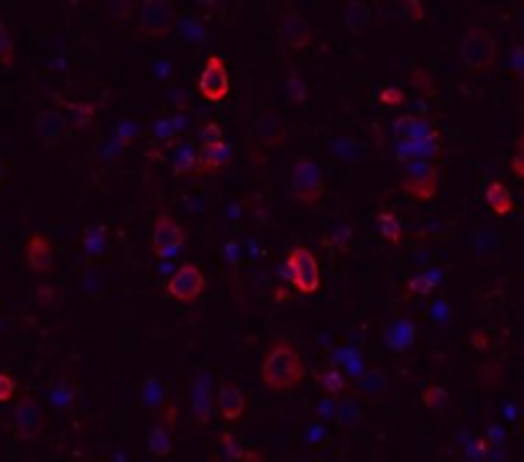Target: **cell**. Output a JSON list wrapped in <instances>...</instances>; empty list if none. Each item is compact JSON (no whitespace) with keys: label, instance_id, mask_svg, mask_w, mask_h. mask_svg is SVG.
Returning a JSON list of instances; mask_svg holds the SVG:
<instances>
[{"label":"cell","instance_id":"2e32d148","mask_svg":"<svg viewBox=\"0 0 524 462\" xmlns=\"http://www.w3.org/2000/svg\"><path fill=\"white\" fill-rule=\"evenodd\" d=\"M231 161V149L225 141L217 143H203L200 151H197V164L195 174H215L220 169H225Z\"/></svg>","mask_w":524,"mask_h":462},{"label":"cell","instance_id":"5b68a950","mask_svg":"<svg viewBox=\"0 0 524 462\" xmlns=\"http://www.w3.org/2000/svg\"><path fill=\"white\" fill-rule=\"evenodd\" d=\"M44 426H46V414L41 409V403L31 394H23L18 398V403H15L13 417H10V432L18 440L31 442L44 434Z\"/></svg>","mask_w":524,"mask_h":462},{"label":"cell","instance_id":"8992f818","mask_svg":"<svg viewBox=\"0 0 524 462\" xmlns=\"http://www.w3.org/2000/svg\"><path fill=\"white\" fill-rule=\"evenodd\" d=\"M187 243V232L169 212H159L154 217V230H151V253L157 258H172L177 251H182Z\"/></svg>","mask_w":524,"mask_h":462},{"label":"cell","instance_id":"3957f363","mask_svg":"<svg viewBox=\"0 0 524 462\" xmlns=\"http://www.w3.org/2000/svg\"><path fill=\"white\" fill-rule=\"evenodd\" d=\"M284 271L297 294H317L320 291V263L310 248H292L286 255Z\"/></svg>","mask_w":524,"mask_h":462},{"label":"cell","instance_id":"e0dca14e","mask_svg":"<svg viewBox=\"0 0 524 462\" xmlns=\"http://www.w3.org/2000/svg\"><path fill=\"white\" fill-rule=\"evenodd\" d=\"M343 26L351 33H363L371 26V6L358 3V0H348L343 6Z\"/></svg>","mask_w":524,"mask_h":462},{"label":"cell","instance_id":"52a82bcc","mask_svg":"<svg viewBox=\"0 0 524 462\" xmlns=\"http://www.w3.org/2000/svg\"><path fill=\"white\" fill-rule=\"evenodd\" d=\"M177 13L169 0H143L138 10V31L149 38H166L172 33Z\"/></svg>","mask_w":524,"mask_h":462},{"label":"cell","instance_id":"5bb4252c","mask_svg":"<svg viewBox=\"0 0 524 462\" xmlns=\"http://www.w3.org/2000/svg\"><path fill=\"white\" fill-rule=\"evenodd\" d=\"M254 133H256V141L261 143V146L277 149V146L286 143V135H289V131H286L284 120H282V115H279V112L261 110L254 120Z\"/></svg>","mask_w":524,"mask_h":462},{"label":"cell","instance_id":"f35d334b","mask_svg":"<svg viewBox=\"0 0 524 462\" xmlns=\"http://www.w3.org/2000/svg\"><path fill=\"white\" fill-rule=\"evenodd\" d=\"M6 177H8V169H6V164H3V161H0V184H3V181H6Z\"/></svg>","mask_w":524,"mask_h":462},{"label":"cell","instance_id":"d590c367","mask_svg":"<svg viewBox=\"0 0 524 462\" xmlns=\"http://www.w3.org/2000/svg\"><path fill=\"white\" fill-rule=\"evenodd\" d=\"M220 442L225 445V455L231 457V460H240V457H243V449L235 445V440H233L231 434H223V437H220Z\"/></svg>","mask_w":524,"mask_h":462},{"label":"cell","instance_id":"f546056e","mask_svg":"<svg viewBox=\"0 0 524 462\" xmlns=\"http://www.w3.org/2000/svg\"><path fill=\"white\" fill-rule=\"evenodd\" d=\"M361 417H363V409H361L356 401H345L343 406H340V422H343V424L353 426Z\"/></svg>","mask_w":524,"mask_h":462},{"label":"cell","instance_id":"6da1fadb","mask_svg":"<svg viewBox=\"0 0 524 462\" xmlns=\"http://www.w3.org/2000/svg\"><path fill=\"white\" fill-rule=\"evenodd\" d=\"M305 378V363L286 337H279L269 345L261 360V383L271 394H284L297 388Z\"/></svg>","mask_w":524,"mask_h":462},{"label":"cell","instance_id":"e575fe53","mask_svg":"<svg viewBox=\"0 0 524 462\" xmlns=\"http://www.w3.org/2000/svg\"><path fill=\"white\" fill-rule=\"evenodd\" d=\"M402 8H405L407 13H409V21H412V23H422V21H425L427 8L422 6V3H417V0H407Z\"/></svg>","mask_w":524,"mask_h":462},{"label":"cell","instance_id":"9c48e42d","mask_svg":"<svg viewBox=\"0 0 524 462\" xmlns=\"http://www.w3.org/2000/svg\"><path fill=\"white\" fill-rule=\"evenodd\" d=\"M205 286H208V281H205L203 271L197 269L195 263H184V266H180V269L169 276V281H166V294L172 299H177V301L192 304V301H197V299L205 294Z\"/></svg>","mask_w":524,"mask_h":462},{"label":"cell","instance_id":"7402d4cb","mask_svg":"<svg viewBox=\"0 0 524 462\" xmlns=\"http://www.w3.org/2000/svg\"><path fill=\"white\" fill-rule=\"evenodd\" d=\"M422 403H425L430 411H445L450 406V396L445 388L440 386H427L425 391H422Z\"/></svg>","mask_w":524,"mask_h":462},{"label":"cell","instance_id":"ffe728a7","mask_svg":"<svg viewBox=\"0 0 524 462\" xmlns=\"http://www.w3.org/2000/svg\"><path fill=\"white\" fill-rule=\"evenodd\" d=\"M376 223H379V232L389 240L391 246H399V243H402L405 230H402V223H399V217L394 215V212H379Z\"/></svg>","mask_w":524,"mask_h":462},{"label":"cell","instance_id":"74e56055","mask_svg":"<svg viewBox=\"0 0 524 462\" xmlns=\"http://www.w3.org/2000/svg\"><path fill=\"white\" fill-rule=\"evenodd\" d=\"M240 462H263L259 455H254V452H243V457H240Z\"/></svg>","mask_w":524,"mask_h":462},{"label":"cell","instance_id":"4dcf8cb0","mask_svg":"<svg viewBox=\"0 0 524 462\" xmlns=\"http://www.w3.org/2000/svg\"><path fill=\"white\" fill-rule=\"evenodd\" d=\"M407 289H409V294H419V297H425V294H430V291L435 289V283H432V278H430V276H414V278H409Z\"/></svg>","mask_w":524,"mask_h":462},{"label":"cell","instance_id":"83f0119b","mask_svg":"<svg viewBox=\"0 0 524 462\" xmlns=\"http://www.w3.org/2000/svg\"><path fill=\"white\" fill-rule=\"evenodd\" d=\"M409 80H412V84L422 92V95H427V97L435 95V82H432V77H430L427 69H422V67L412 69V72H409Z\"/></svg>","mask_w":524,"mask_h":462},{"label":"cell","instance_id":"8fae6325","mask_svg":"<svg viewBox=\"0 0 524 462\" xmlns=\"http://www.w3.org/2000/svg\"><path fill=\"white\" fill-rule=\"evenodd\" d=\"M279 38L292 52L307 49L310 41H312V29H310L307 18L302 13H297V10H284V13L279 15Z\"/></svg>","mask_w":524,"mask_h":462},{"label":"cell","instance_id":"4fadbf2b","mask_svg":"<svg viewBox=\"0 0 524 462\" xmlns=\"http://www.w3.org/2000/svg\"><path fill=\"white\" fill-rule=\"evenodd\" d=\"M215 411L225 422H238L246 417L248 411V396L240 386H235L233 380H223L215 394Z\"/></svg>","mask_w":524,"mask_h":462},{"label":"cell","instance_id":"d6a6232c","mask_svg":"<svg viewBox=\"0 0 524 462\" xmlns=\"http://www.w3.org/2000/svg\"><path fill=\"white\" fill-rule=\"evenodd\" d=\"M405 92L399 90V87H384L381 92H379V103L384 105H405Z\"/></svg>","mask_w":524,"mask_h":462},{"label":"cell","instance_id":"44dd1931","mask_svg":"<svg viewBox=\"0 0 524 462\" xmlns=\"http://www.w3.org/2000/svg\"><path fill=\"white\" fill-rule=\"evenodd\" d=\"M361 394L368 398H379L386 394V375L381 371H368L361 380Z\"/></svg>","mask_w":524,"mask_h":462},{"label":"cell","instance_id":"30bf717a","mask_svg":"<svg viewBox=\"0 0 524 462\" xmlns=\"http://www.w3.org/2000/svg\"><path fill=\"white\" fill-rule=\"evenodd\" d=\"M437 179L440 174L432 164H425V161H412L407 164V177L402 179V192L409 194L412 200L427 202L437 194Z\"/></svg>","mask_w":524,"mask_h":462},{"label":"cell","instance_id":"484cf974","mask_svg":"<svg viewBox=\"0 0 524 462\" xmlns=\"http://www.w3.org/2000/svg\"><path fill=\"white\" fill-rule=\"evenodd\" d=\"M192 411H195V419L200 424H208L210 417H212V406L208 401V388H200V383H197L195 396H192Z\"/></svg>","mask_w":524,"mask_h":462},{"label":"cell","instance_id":"277c9868","mask_svg":"<svg viewBox=\"0 0 524 462\" xmlns=\"http://www.w3.org/2000/svg\"><path fill=\"white\" fill-rule=\"evenodd\" d=\"M292 197L302 204H314L325 194V177L312 158H297L289 177Z\"/></svg>","mask_w":524,"mask_h":462},{"label":"cell","instance_id":"d4e9b609","mask_svg":"<svg viewBox=\"0 0 524 462\" xmlns=\"http://www.w3.org/2000/svg\"><path fill=\"white\" fill-rule=\"evenodd\" d=\"M0 64L3 67H13L15 64V44L13 33L6 23H0Z\"/></svg>","mask_w":524,"mask_h":462},{"label":"cell","instance_id":"7a4b0ae2","mask_svg":"<svg viewBox=\"0 0 524 462\" xmlns=\"http://www.w3.org/2000/svg\"><path fill=\"white\" fill-rule=\"evenodd\" d=\"M458 54L471 72H488L496 64V57H499V44H496L494 31L481 29V26L465 29Z\"/></svg>","mask_w":524,"mask_h":462},{"label":"cell","instance_id":"8d00e7d4","mask_svg":"<svg viewBox=\"0 0 524 462\" xmlns=\"http://www.w3.org/2000/svg\"><path fill=\"white\" fill-rule=\"evenodd\" d=\"M203 143H217V141H223V131L215 126V123H208V126L203 128Z\"/></svg>","mask_w":524,"mask_h":462},{"label":"cell","instance_id":"ac0fdd59","mask_svg":"<svg viewBox=\"0 0 524 462\" xmlns=\"http://www.w3.org/2000/svg\"><path fill=\"white\" fill-rule=\"evenodd\" d=\"M486 204L491 207L494 215H509L514 209V200H511V192L507 189L504 181H491L486 186Z\"/></svg>","mask_w":524,"mask_h":462},{"label":"cell","instance_id":"4316f807","mask_svg":"<svg viewBox=\"0 0 524 462\" xmlns=\"http://www.w3.org/2000/svg\"><path fill=\"white\" fill-rule=\"evenodd\" d=\"M195 164H197V154L184 146V149H180L177 154H174L172 169H174V174H177V177H184V174L195 172Z\"/></svg>","mask_w":524,"mask_h":462},{"label":"cell","instance_id":"836d02e7","mask_svg":"<svg viewBox=\"0 0 524 462\" xmlns=\"http://www.w3.org/2000/svg\"><path fill=\"white\" fill-rule=\"evenodd\" d=\"M286 90H289V100H292L294 105L305 103V84L300 82V77H297V75L289 77V84H286Z\"/></svg>","mask_w":524,"mask_h":462},{"label":"cell","instance_id":"ba28073f","mask_svg":"<svg viewBox=\"0 0 524 462\" xmlns=\"http://www.w3.org/2000/svg\"><path fill=\"white\" fill-rule=\"evenodd\" d=\"M197 92L212 105L223 103L225 97L231 95V75H228L223 57H217V54L208 57L203 72L197 77Z\"/></svg>","mask_w":524,"mask_h":462},{"label":"cell","instance_id":"f1b7e54d","mask_svg":"<svg viewBox=\"0 0 524 462\" xmlns=\"http://www.w3.org/2000/svg\"><path fill=\"white\" fill-rule=\"evenodd\" d=\"M511 172L524 181V126L517 138V146H514V154H511Z\"/></svg>","mask_w":524,"mask_h":462},{"label":"cell","instance_id":"7c38bea8","mask_svg":"<svg viewBox=\"0 0 524 462\" xmlns=\"http://www.w3.org/2000/svg\"><path fill=\"white\" fill-rule=\"evenodd\" d=\"M67 133V118L57 110H41L34 118V126H31V135L38 146L44 149H52V146H59L61 138Z\"/></svg>","mask_w":524,"mask_h":462},{"label":"cell","instance_id":"9a60e30c","mask_svg":"<svg viewBox=\"0 0 524 462\" xmlns=\"http://www.w3.org/2000/svg\"><path fill=\"white\" fill-rule=\"evenodd\" d=\"M26 266L34 274H49L54 269V248L41 232H34L26 240Z\"/></svg>","mask_w":524,"mask_h":462},{"label":"cell","instance_id":"603a6c76","mask_svg":"<svg viewBox=\"0 0 524 462\" xmlns=\"http://www.w3.org/2000/svg\"><path fill=\"white\" fill-rule=\"evenodd\" d=\"M317 383H320L322 391H325V394H330V396L343 394V391H345L343 373L335 371V368H328L325 373H317Z\"/></svg>","mask_w":524,"mask_h":462},{"label":"cell","instance_id":"d6986e66","mask_svg":"<svg viewBox=\"0 0 524 462\" xmlns=\"http://www.w3.org/2000/svg\"><path fill=\"white\" fill-rule=\"evenodd\" d=\"M146 445H149V452L154 457H166L172 452V437L166 432L164 424H157L146 437Z\"/></svg>","mask_w":524,"mask_h":462},{"label":"cell","instance_id":"1f68e13d","mask_svg":"<svg viewBox=\"0 0 524 462\" xmlns=\"http://www.w3.org/2000/svg\"><path fill=\"white\" fill-rule=\"evenodd\" d=\"M15 394V378L10 373H0V403L10 401Z\"/></svg>","mask_w":524,"mask_h":462},{"label":"cell","instance_id":"cb8c5ba5","mask_svg":"<svg viewBox=\"0 0 524 462\" xmlns=\"http://www.w3.org/2000/svg\"><path fill=\"white\" fill-rule=\"evenodd\" d=\"M82 240H85V251L92 258H103L105 248H108V243H105V228H87Z\"/></svg>","mask_w":524,"mask_h":462}]
</instances>
